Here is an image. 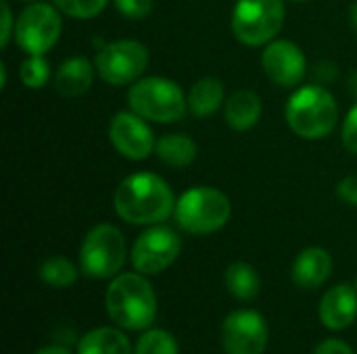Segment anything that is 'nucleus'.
<instances>
[{"label": "nucleus", "mask_w": 357, "mask_h": 354, "mask_svg": "<svg viewBox=\"0 0 357 354\" xmlns=\"http://www.w3.org/2000/svg\"><path fill=\"white\" fill-rule=\"evenodd\" d=\"M113 207L117 215L128 223L157 225L176 211V200L165 179L142 171L126 177L117 186Z\"/></svg>", "instance_id": "obj_1"}, {"label": "nucleus", "mask_w": 357, "mask_h": 354, "mask_svg": "<svg viewBox=\"0 0 357 354\" xmlns=\"http://www.w3.org/2000/svg\"><path fill=\"white\" fill-rule=\"evenodd\" d=\"M105 307L111 321L130 332L149 330L157 317L155 290L142 273H121L113 277L105 294Z\"/></svg>", "instance_id": "obj_2"}, {"label": "nucleus", "mask_w": 357, "mask_h": 354, "mask_svg": "<svg viewBox=\"0 0 357 354\" xmlns=\"http://www.w3.org/2000/svg\"><path fill=\"white\" fill-rule=\"evenodd\" d=\"M337 119V100L322 86H305L289 98L287 123L303 140H322L331 136Z\"/></svg>", "instance_id": "obj_3"}, {"label": "nucleus", "mask_w": 357, "mask_h": 354, "mask_svg": "<svg viewBox=\"0 0 357 354\" xmlns=\"http://www.w3.org/2000/svg\"><path fill=\"white\" fill-rule=\"evenodd\" d=\"M174 213L184 232L192 236H207L228 223L232 207L224 192L209 186H199L184 192L176 200Z\"/></svg>", "instance_id": "obj_4"}, {"label": "nucleus", "mask_w": 357, "mask_h": 354, "mask_svg": "<svg viewBox=\"0 0 357 354\" xmlns=\"http://www.w3.org/2000/svg\"><path fill=\"white\" fill-rule=\"evenodd\" d=\"M130 108L146 121L176 123L188 108L180 86L165 77H144L136 81L128 92Z\"/></svg>", "instance_id": "obj_5"}, {"label": "nucleus", "mask_w": 357, "mask_h": 354, "mask_svg": "<svg viewBox=\"0 0 357 354\" xmlns=\"http://www.w3.org/2000/svg\"><path fill=\"white\" fill-rule=\"evenodd\" d=\"M282 0H236L232 10V31L247 46L270 44L284 25Z\"/></svg>", "instance_id": "obj_6"}, {"label": "nucleus", "mask_w": 357, "mask_h": 354, "mask_svg": "<svg viewBox=\"0 0 357 354\" xmlns=\"http://www.w3.org/2000/svg\"><path fill=\"white\" fill-rule=\"evenodd\" d=\"M126 261V238L111 225L100 223L92 227L79 248L82 271L92 280H109L119 273Z\"/></svg>", "instance_id": "obj_7"}, {"label": "nucleus", "mask_w": 357, "mask_h": 354, "mask_svg": "<svg viewBox=\"0 0 357 354\" xmlns=\"http://www.w3.org/2000/svg\"><path fill=\"white\" fill-rule=\"evenodd\" d=\"M149 65V50L136 40H117L96 52L94 67L100 79L111 86L132 83Z\"/></svg>", "instance_id": "obj_8"}, {"label": "nucleus", "mask_w": 357, "mask_h": 354, "mask_svg": "<svg viewBox=\"0 0 357 354\" xmlns=\"http://www.w3.org/2000/svg\"><path fill=\"white\" fill-rule=\"evenodd\" d=\"M63 23L56 8L46 2H33L21 10L15 23V42L27 54H44L56 44Z\"/></svg>", "instance_id": "obj_9"}, {"label": "nucleus", "mask_w": 357, "mask_h": 354, "mask_svg": "<svg viewBox=\"0 0 357 354\" xmlns=\"http://www.w3.org/2000/svg\"><path fill=\"white\" fill-rule=\"evenodd\" d=\"M180 250H182L180 236L165 225H155L142 232L134 242L132 265L142 275H157L178 259Z\"/></svg>", "instance_id": "obj_10"}, {"label": "nucleus", "mask_w": 357, "mask_h": 354, "mask_svg": "<svg viewBox=\"0 0 357 354\" xmlns=\"http://www.w3.org/2000/svg\"><path fill=\"white\" fill-rule=\"evenodd\" d=\"M268 336L266 319L249 309L230 313L222 325V346L226 354H264Z\"/></svg>", "instance_id": "obj_11"}, {"label": "nucleus", "mask_w": 357, "mask_h": 354, "mask_svg": "<svg viewBox=\"0 0 357 354\" xmlns=\"http://www.w3.org/2000/svg\"><path fill=\"white\" fill-rule=\"evenodd\" d=\"M109 138L113 148L130 161H142L155 150V138L151 127L134 111L117 113L111 119Z\"/></svg>", "instance_id": "obj_12"}, {"label": "nucleus", "mask_w": 357, "mask_h": 354, "mask_svg": "<svg viewBox=\"0 0 357 354\" xmlns=\"http://www.w3.org/2000/svg\"><path fill=\"white\" fill-rule=\"evenodd\" d=\"M261 67L266 75L282 88H295L301 83L307 69L303 50L289 40L270 42L261 52Z\"/></svg>", "instance_id": "obj_13"}, {"label": "nucleus", "mask_w": 357, "mask_h": 354, "mask_svg": "<svg viewBox=\"0 0 357 354\" xmlns=\"http://www.w3.org/2000/svg\"><path fill=\"white\" fill-rule=\"evenodd\" d=\"M318 311L326 330L343 332L357 319V292L347 284H339L322 296Z\"/></svg>", "instance_id": "obj_14"}, {"label": "nucleus", "mask_w": 357, "mask_h": 354, "mask_svg": "<svg viewBox=\"0 0 357 354\" xmlns=\"http://www.w3.org/2000/svg\"><path fill=\"white\" fill-rule=\"evenodd\" d=\"M333 273V257L318 246L305 248L293 265V282L303 290L320 288Z\"/></svg>", "instance_id": "obj_15"}, {"label": "nucleus", "mask_w": 357, "mask_h": 354, "mask_svg": "<svg viewBox=\"0 0 357 354\" xmlns=\"http://www.w3.org/2000/svg\"><path fill=\"white\" fill-rule=\"evenodd\" d=\"M94 69L88 58L71 56L61 63L54 73V90L65 98H77L86 94L94 79Z\"/></svg>", "instance_id": "obj_16"}, {"label": "nucleus", "mask_w": 357, "mask_h": 354, "mask_svg": "<svg viewBox=\"0 0 357 354\" xmlns=\"http://www.w3.org/2000/svg\"><path fill=\"white\" fill-rule=\"evenodd\" d=\"M261 117V100L251 90L234 92L226 102V121L236 131L251 129Z\"/></svg>", "instance_id": "obj_17"}, {"label": "nucleus", "mask_w": 357, "mask_h": 354, "mask_svg": "<svg viewBox=\"0 0 357 354\" xmlns=\"http://www.w3.org/2000/svg\"><path fill=\"white\" fill-rule=\"evenodd\" d=\"M77 354H132V344L117 328H94L79 340Z\"/></svg>", "instance_id": "obj_18"}, {"label": "nucleus", "mask_w": 357, "mask_h": 354, "mask_svg": "<svg viewBox=\"0 0 357 354\" xmlns=\"http://www.w3.org/2000/svg\"><path fill=\"white\" fill-rule=\"evenodd\" d=\"M224 102V86L215 77L199 79L188 92V108L195 117H211Z\"/></svg>", "instance_id": "obj_19"}, {"label": "nucleus", "mask_w": 357, "mask_h": 354, "mask_svg": "<svg viewBox=\"0 0 357 354\" xmlns=\"http://www.w3.org/2000/svg\"><path fill=\"white\" fill-rule=\"evenodd\" d=\"M155 152L161 159V163L182 169L197 159V144L192 138L184 134H167L159 138V142L155 144Z\"/></svg>", "instance_id": "obj_20"}, {"label": "nucleus", "mask_w": 357, "mask_h": 354, "mask_svg": "<svg viewBox=\"0 0 357 354\" xmlns=\"http://www.w3.org/2000/svg\"><path fill=\"white\" fill-rule=\"evenodd\" d=\"M226 288L238 300H253L261 290V280L249 263L238 261L226 269Z\"/></svg>", "instance_id": "obj_21"}, {"label": "nucleus", "mask_w": 357, "mask_h": 354, "mask_svg": "<svg viewBox=\"0 0 357 354\" xmlns=\"http://www.w3.org/2000/svg\"><path fill=\"white\" fill-rule=\"evenodd\" d=\"M40 277L50 288H69L77 280V269L65 257H50L42 263Z\"/></svg>", "instance_id": "obj_22"}, {"label": "nucleus", "mask_w": 357, "mask_h": 354, "mask_svg": "<svg viewBox=\"0 0 357 354\" xmlns=\"http://www.w3.org/2000/svg\"><path fill=\"white\" fill-rule=\"evenodd\" d=\"M134 354H178V344L172 334L163 330H149L136 342Z\"/></svg>", "instance_id": "obj_23"}, {"label": "nucleus", "mask_w": 357, "mask_h": 354, "mask_svg": "<svg viewBox=\"0 0 357 354\" xmlns=\"http://www.w3.org/2000/svg\"><path fill=\"white\" fill-rule=\"evenodd\" d=\"M21 81L31 88V90H38L42 88L46 81H48V75H50V69H48V63L42 54H29L23 63H21Z\"/></svg>", "instance_id": "obj_24"}, {"label": "nucleus", "mask_w": 357, "mask_h": 354, "mask_svg": "<svg viewBox=\"0 0 357 354\" xmlns=\"http://www.w3.org/2000/svg\"><path fill=\"white\" fill-rule=\"evenodd\" d=\"M54 6L73 17V19H90V17H96L109 0H52Z\"/></svg>", "instance_id": "obj_25"}, {"label": "nucleus", "mask_w": 357, "mask_h": 354, "mask_svg": "<svg viewBox=\"0 0 357 354\" xmlns=\"http://www.w3.org/2000/svg\"><path fill=\"white\" fill-rule=\"evenodd\" d=\"M115 6L123 17H128L132 21H138V19H144L151 13L153 0H115Z\"/></svg>", "instance_id": "obj_26"}, {"label": "nucleus", "mask_w": 357, "mask_h": 354, "mask_svg": "<svg viewBox=\"0 0 357 354\" xmlns=\"http://www.w3.org/2000/svg\"><path fill=\"white\" fill-rule=\"evenodd\" d=\"M343 146L351 154H357V104L345 117V123H343Z\"/></svg>", "instance_id": "obj_27"}, {"label": "nucleus", "mask_w": 357, "mask_h": 354, "mask_svg": "<svg viewBox=\"0 0 357 354\" xmlns=\"http://www.w3.org/2000/svg\"><path fill=\"white\" fill-rule=\"evenodd\" d=\"M337 194L343 202L351 204V207H357V175H349L345 177L339 188H337Z\"/></svg>", "instance_id": "obj_28"}, {"label": "nucleus", "mask_w": 357, "mask_h": 354, "mask_svg": "<svg viewBox=\"0 0 357 354\" xmlns=\"http://www.w3.org/2000/svg\"><path fill=\"white\" fill-rule=\"evenodd\" d=\"M314 354H356L351 351L349 344H345L343 340H324L322 344H318V348L314 351Z\"/></svg>", "instance_id": "obj_29"}, {"label": "nucleus", "mask_w": 357, "mask_h": 354, "mask_svg": "<svg viewBox=\"0 0 357 354\" xmlns=\"http://www.w3.org/2000/svg\"><path fill=\"white\" fill-rule=\"evenodd\" d=\"M2 2V35H0V46L4 48L10 40L13 33V13H10V6L6 0H0Z\"/></svg>", "instance_id": "obj_30"}, {"label": "nucleus", "mask_w": 357, "mask_h": 354, "mask_svg": "<svg viewBox=\"0 0 357 354\" xmlns=\"http://www.w3.org/2000/svg\"><path fill=\"white\" fill-rule=\"evenodd\" d=\"M36 354H71L65 346H44L40 348Z\"/></svg>", "instance_id": "obj_31"}, {"label": "nucleus", "mask_w": 357, "mask_h": 354, "mask_svg": "<svg viewBox=\"0 0 357 354\" xmlns=\"http://www.w3.org/2000/svg\"><path fill=\"white\" fill-rule=\"evenodd\" d=\"M349 90H351L354 94H357V71H354L351 77H349Z\"/></svg>", "instance_id": "obj_32"}, {"label": "nucleus", "mask_w": 357, "mask_h": 354, "mask_svg": "<svg viewBox=\"0 0 357 354\" xmlns=\"http://www.w3.org/2000/svg\"><path fill=\"white\" fill-rule=\"evenodd\" d=\"M349 17H351V25H354V29L357 31V2L351 6V10H349Z\"/></svg>", "instance_id": "obj_33"}, {"label": "nucleus", "mask_w": 357, "mask_h": 354, "mask_svg": "<svg viewBox=\"0 0 357 354\" xmlns=\"http://www.w3.org/2000/svg\"><path fill=\"white\" fill-rule=\"evenodd\" d=\"M25 2H31V0H25Z\"/></svg>", "instance_id": "obj_34"}]
</instances>
